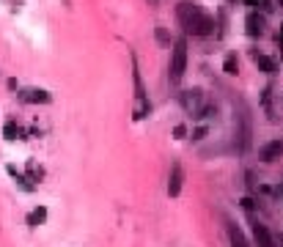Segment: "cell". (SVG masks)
<instances>
[{
    "instance_id": "4fadbf2b",
    "label": "cell",
    "mask_w": 283,
    "mask_h": 247,
    "mask_svg": "<svg viewBox=\"0 0 283 247\" xmlns=\"http://www.w3.org/2000/svg\"><path fill=\"white\" fill-rule=\"evenodd\" d=\"M237 69H239L237 55H226V61H223V72H226V75H237Z\"/></svg>"
},
{
    "instance_id": "277c9868",
    "label": "cell",
    "mask_w": 283,
    "mask_h": 247,
    "mask_svg": "<svg viewBox=\"0 0 283 247\" xmlns=\"http://www.w3.org/2000/svg\"><path fill=\"white\" fill-rule=\"evenodd\" d=\"M179 102H181V108L190 113V116L198 118V116H201V110H204V91H201V88L181 91V93H179Z\"/></svg>"
},
{
    "instance_id": "ffe728a7",
    "label": "cell",
    "mask_w": 283,
    "mask_h": 247,
    "mask_svg": "<svg viewBox=\"0 0 283 247\" xmlns=\"http://www.w3.org/2000/svg\"><path fill=\"white\" fill-rule=\"evenodd\" d=\"M151 3H157V0H151Z\"/></svg>"
},
{
    "instance_id": "2e32d148",
    "label": "cell",
    "mask_w": 283,
    "mask_h": 247,
    "mask_svg": "<svg viewBox=\"0 0 283 247\" xmlns=\"http://www.w3.org/2000/svg\"><path fill=\"white\" fill-rule=\"evenodd\" d=\"M173 135H176V137H184V135H187V126H184V124H179L176 129H173Z\"/></svg>"
},
{
    "instance_id": "6da1fadb",
    "label": "cell",
    "mask_w": 283,
    "mask_h": 247,
    "mask_svg": "<svg viewBox=\"0 0 283 247\" xmlns=\"http://www.w3.org/2000/svg\"><path fill=\"white\" fill-rule=\"evenodd\" d=\"M176 17H179V22H181V28H184V33H190V36H209V33L214 30V19L209 17L198 3H190V0L179 3Z\"/></svg>"
},
{
    "instance_id": "30bf717a",
    "label": "cell",
    "mask_w": 283,
    "mask_h": 247,
    "mask_svg": "<svg viewBox=\"0 0 283 247\" xmlns=\"http://www.w3.org/2000/svg\"><path fill=\"white\" fill-rule=\"evenodd\" d=\"M228 242H231V247H250L245 233L237 228V223H228Z\"/></svg>"
},
{
    "instance_id": "ba28073f",
    "label": "cell",
    "mask_w": 283,
    "mask_h": 247,
    "mask_svg": "<svg viewBox=\"0 0 283 247\" xmlns=\"http://www.w3.org/2000/svg\"><path fill=\"white\" fill-rule=\"evenodd\" d=\"M19 99H22V102H30V104H47L52 96H50V91H44V88H30V91L19 93Z\"/></svg>"
},
{
    "instance_id": "7c38bea8",
    "label": "cell",
    "mask_w": 283,
    "mask_h": 247,
    "mask_svg": "<svg viewBox=\"0 0 283 247\" xmlns=\"http://www.w3.org/2000/svg\"><path fill=\"white\" fill-rule=\"evenodd\" d=\"M44 220H47V209H44V206H39V209H33L28 215V225H30V228H39Z\"/></svg>"
},
{
    "instance_id": "d6986e66",
    "label": "cell",
    "mask_w": 283,
    "mask_h": 247,
    "mask_svg": "<svg viewBox=\"0 0 283 247\" xmlns=\"http://www.w3.org/2000/svg\"><path fill=\"white\" fill-rule=\"evenodd\" d=\"M278 3H280V6H283V0H278Z\"/></svg>"
},
{
    "instance_id": "8992f818",
    "label": "cell",
    "mask_w": 283,
    "mask_h": 247,
    "mask_svg": "<svg viewBox=\"0 0 283 247\" xmlns=\"http://www.w3.org/2000/svg\"><path fill=\"white\" fill-rule=\"evenodd\" d=\"M259 157H261V162H275V159H280L283 157V137L269 140L267 146H261Z\"/></svg>"
},
{
    "instance_id": "9a60e30c",
    "label": "cell",
    "mask_w": 283,
    "mask_h": 247,
    "mask_svg": "<svg viewBox=\"0 0 283 247\" xmlns=\"http://www.w3.org/2000/svg\"><path fill=\"white\" fill-rule=\"evenodd\" d=\"M206 137V126H198V129L193 132V140H204Z\"/></svg>"
},
{
    "instance_id": "8fae6325",
    "label": "cell",
    "mask_w": 283,
    "mask_h": 247,
    "mask_svg": "<svg viewBox=\"0 0 283 247\" xmlns=\"http://www.w3.org/2000/svg\"><path fill=\"white\" fill-rule=\"evenodd\" d=\"M256 63H259V69L267 72V75H275V72H278V61L269 58V55H256Z\"/></svg>"
},
{
    "instance_id": "3957f363",
    "label": "cell",
    "mask_w": 283,
    "mask_h": 247,
    "mask_svg": "<svg viewBox=\"0 0 283 247\" xmlns=\"http://www.w3.org/2000/svg\"><path fill=\"white\" fill-rule=\"evenodd\" d=\"M132 80H135V118H146L151 110V102H149V93L143 88V80H140V72L135 61H132Z\"/></svg>"
},
{
    "instance_id": "52a82bcc",
    "label": "cell",
    "mask_w": 283,
    "mask_h": 247,
    "mask_svg": "<svg viewBox=\"0 0 283 247\" xmlns=\"http://www.w3.org/2000/svg\"><path fill=\"white\" fill-rule=\"evenodd\" d=\"M264 28H267V19L259 14V11H250L247 14V19H245V30H247V36H261L264 33Z\"/></svg>"
},
{
    "instance_id": "7a4b0ae2",
    "label": "cell",
    "mask_w": 283,
    "mask_h": 247,
    "mask_svg": "<svg viewBox=\"0 0 283 247\" xmlns=\"http://www.w3.org/2000/svg\"><path fill=\"white\" fill-rule=\"evenodd\" d=\"M184 69H187V42H184V39H179V42L173 44V52H171V72H168V77H171L173 85L181 83V77H184Z\"/></svg>"
},
{
    "instance_id": "5b68a950",
    "label": "cell",
    "mask_w": 283,
    "mask_h": 247,
    "mask_svg": "<svg viewBox=\"0 0 283 247\" xmlns=\"http://www.w3.org/2000/svg\"><path fill=\"white\" fill-rule=\"evenodd\" d=\"M181 184H184V170H181V165H179V162H173L171 176H168V195H171V198H179Z\"/></svg>"
},
{
    "instance_id": "ac0fdd59",
    "label": "cell",
    "mask_w": 283,
    "mask_h": 247,
    "mask_svg": "<svg viewBox=\"0 0 283 247\" xmlns=\"http://www.w3.org/2000/svg\"><path fill=\"white\" fill-rule=\"evenodd\" d=\"M245 3H247V6H259L261 0H245Z\"/></svg>"
},
{
    "instance_id": "9c48e42d",
    "label": "cell",
    "mask_w": 283,
    "mask_h": 247,
    "mask_svg": "<svg viewBox=\"0 0 283 247\" xmlns=\"http://www.w3.org/2000/svg\"><path fill=\"white\" fill-rule=\"evenodd\" d=\"M253 242H256V247H275L272 236H269V231H267V225H261L259 220L253 223Z\"/></svg>"
},
{
    "instance_id": "e0dca14e",
    "label": "cell",
    "mask_w": 283,
    "mask_h": 247,
    "mask_svg": "<svg viewBox=\"0 0 283 247\" xmlns=\"http://www.w3.org/2000/svg\"><path fill=\"white\" fill-rule=\"evenodd\" d=\"M278 44L283 47V25H280V33H278Z\"/></svg>"
},
{
    "instance_id": "5bb4252c",
    "label": "cell",
    "mask_w": 283,
    "mask_h": 247,
    "mask_svg": "<svg viewBox=\"0 0 283 247\" xmlns=\"http://www.w3.org/2000/svg\"><path fill=\"white\" fill-rule=\"evenodd\" d=\"M3 135H6V140H17L19 135H22V129H19L14 121H9V124H6V129H3Z\"/></svg>"
}]
</instances>
